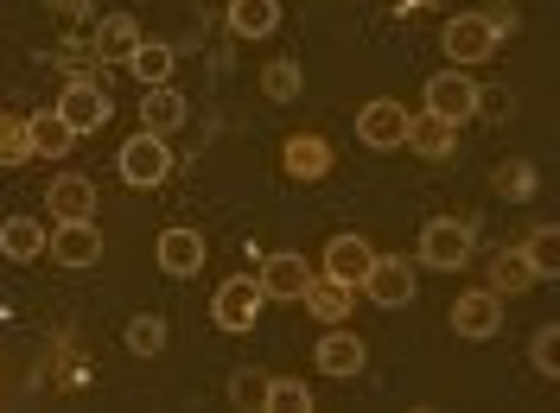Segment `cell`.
<instances>
[{
  "instance_id": "1",
  "label": "cell",
  "mask_w": 560,
  "mask_h": 413,
  "mask_svg": "<svg viewBox=\"0 0 560 413\" xmlns=\"http://www.w3.org/2000/svg\"><path fill=\"white\" fill-rule=\"evenodd\" d=\"M485 108V90L471 83V70H440V76H427V115H440V121H453V128H465L471 115Z\"/></svg>"
},
{
  "instance_id": "2",
  "label": "cell",
  "mask_w": 560,
  "mask_h": 413,
  "mask_svg": "<svg viewBox=\"0 0 560 413\" xmlns=\"http://www.w3.org/2000/svg\"><path fill=\"white\" fill-rule=\"evenodd\" d=\"M51 108L70 121V134H77V140H83V134H103L108 115H115V103H108V90L96 83V76H70L65 96H58Z\"/></svg>"
},
{
  "instance_id": "3",
  "label": "cell",
  "mask_w": 560,
  "mask_h": 413,
  "mask_svg": "<svg viewBox=\"0 0 560 413\" xmlns=\"http://www.w3.org/2000/svg\"><path fill=\"white\" fill-rule=\"evenodd\" d=\"M471 223H458V216H433L427 229H420V261L433 268V274H458L465 261H471Z\"/></svg>"
},
{
  "instance_id": "4",
  "label": "cell",
  "mask_w": 560,
  "mask_h": 413,
  "mask_svg": "<svg viewBox=\"0 0 560 413\" xmlns=\"http://www.w3.org/2000/svg\"><path fill=\"white\" fill-rule=\"evenodd\" d=\"M261 306H268L261 280L255 274H230L223 286H217V299H210V318H217V331H255Z\"/></svg>"
},
{
  "instance_id": "5",
  "label": "cell",
  "mask_w": 560,
  "mask_h": 413,
  "mask_svg": "<svg viewBox=\"0 0 560 413\" xmlns=\"http://www.w3.org/2000/svg\"><path fill=\"white\" fill-rule=\"evenodd\" d=\"M497 26H490V13H458V20H446V33H440V45H446V58H453L458 70L485 64V58H497Z\"/></svg>"
},
{
  "instance_id": "6",
  "label": "cell",
  "mask_w": 560,
  "mask_h": 413,
  "mask_svg": "<svg viewBox=\"0 0 560 413\" xmlns=\"http://www.w3.org/2000/svg\"><path fill=\"white\" fill-rule=\"evenodd\" d=\"M121 178H128L135 191L166 185V178H173V146H166V134H147V128H140V134L121 146Z\"/></svg>"
},
{
  "instance_id": "7",
  "label": "cell",
  "mask_w": 560,
  "mask_h": 413,
  "mask_svg": "<svg viewBox=\"0 0 560 413\" xmlns=\"http://www.w3.org/2000/svg\"><path fill=\"white\" fill-rule=\"evenodd\" d=\"M415 268L401 261V255H376L370 261V274H363V293H370V306H383V311H401V306H415Z\"/></svg>"
},
{
  "instance_id": "8",
  "label": "cell",
  "mask_w": 560,
  "mask_h": 413,
  "mask_svg": "<svg viewBox=\"0 0 560 413\" xmlns=\"http://www.w3.org/2000/svg\"><path fill=\"white\" fill-rule=\"evenodd\" d=\"M357 140H363L370 153H395V146L408 140V103H395V96L363 103V115H357Z\"/></svg>"
},
{
  "instance_id": "9",
  "label": "cell",
  "mask_w": 560,
  "mask_h": 413,
  "mask_svg": "<svg viewBox=\"0 0 560 413\" xmlns=\"http://www.w3.org/2000/svg\"><path fill=\"white\" fill-rule=\"evenodd\" d=\"M45 255H51L58 268H90V261H103V229H96V216H83V223H51Z\"/></svg>"
},
{
  "instance_id": "10",
  "label": "cell",
  "mask_w": 560,
  "mask_h": 413,
  "mask_svg": "<svg viewBox=\"0 0 560 413\" xmlns=\"http://www.w3.org/2000/svg\"><path fill=\"white\" fill-rule=\"evenodd\" d=\"M453 331H458V338H471V344L497 338V331H503V299H497L490 286H478V293H458V306H453Z\"/></svg>"
},
{
  "instance_id": "11",
  "label": "cell",
  "mask_w": 560,
  "mask_h": 413,
  "mask_svg": "<svg viewBox=\"0 0 560 413\" xmlns=\"http://www.w3.org/2000/svg\"><path fill=\"white\" fill-rule=\"evenodd\" d=\"M261 293H268V299H280V306H293V299H300V293H306V286H313V268H306V255H293V248H280V255H268V261H261Z\"/></svg>"
},
{
  "instance_id": "12",
  "label": "cell",
  "mask_w": 560,
  "mask_h": 413,
  "mask_svg": "<svg viewBox=\"0 0 560 413\" xmlns=\"http://www.w3.org/2000/svg\"><path fill=\"white\" fill-rule=\"evenodd\" d=\"M153 261H160V274L191 280L205 268V236H198V229H166V236L153 241Z\"/></svg>"
},
{
  "instance_id": "13",
  "label": "cell",
  "mask_w": 560,
  "mask_h": 413,
  "mask_svg": "<svg viewBox=\"0 0 560 413\" xmlns=\"http://www.w3.org/2000/svg\"><path fill=\"white\" fill-rule=\"evenodd\" d=\"M45 204H51V223H83V216H96V185L83 173H65V178H51Z\"/></svg>"
},
{
  "instance_id": "14",
  "label": "cell",
  "mask_w": 560,
  "mask_h": 413,
  "mask_svg": "<svg viewBox=\"0 0 560 413\" xmlns=\"http://www.w3.org/2000/svg\"><path fill=\"white\" fill-rule=\"evenodd\" d=\"M370 261H376V248H370L363 236H331V248H325V280H338V286H363Z\"/></svg>"
},
{
  "instance_id": "15",
  "label": "cell",
  "mask_w": 560,
  "mask_h": 413,
  "mask_svg": "<svg viewBox=\"0 0 560 413\" xmlns=\"http://www.w3.org/2000/svg\"><path fill=\"white\" fill-rule=\"evenodd\" d=\"M408 153H420V160H453V146H458V128L453 121H440V115H408V140H401Z\"/></svg>"
},
{
  "instance_id": "16",
  "label": "cell",
  "mask_w": 560,
  "mask_h": 413,
  "mask_svg": "<svg viewBox=\"0 0 560 413\" xmlns=\"http://www.w3.org/2000/svg\"><path fill=\"white\" fill-rule=\"evenodd\" d=\"M313 356H318V369H325V376H357L370 350H363V338H357V331H345V324H331V331L318 338V350H313Z\"/></svg>"
},
{
  "instance_id": "17",
  "label": "cell",
  "mask_w": 560,
  "mask_h": 413,
  "mask_svg": "<svg viewBox=\"0 0 560 413\" xmlns=\"http://www.w3.org/2000/svg\"><path fill=\"white\" fill-rule=\"evenodd\" d=\"M135 45H140V26L128 20V13H108L103 26L90 33V51H96L103 64H128V58H135Z\"/></svg>"
},
{
  "instance_id": "18",
  "label": "cell",
  "mask_w": 560,
  "mask_h": 413,
  "mask_svg": "<svg viewBox=\"0 0 560 413\" xmlns=\"http://www.w3.org/2000/svg\"><path fill=\"white\" fill-rule=\"evenodd\" d=\"M140 128H147V134H178V128H185V96H178L173 83H153V90H147Z\"/></svg>"
},
{
  "instance_id": "19",
  "label": "cell",
  "mask_w": 560,
  "mask_h": 413,
  "mask_svg": "<svg viewBox=\"0 0 560 413\" xmlns=\"http://www.w3.org/2000/svg\"><path fill=\"white\" fill-rule=\"evenodd\" d=\"M0 255L20 261V268L38 261V255H45V223H38V216H7V223H0Z\"/></svg>"
},
{
  "instance_id": "20",
  "label": "cell",
  "mask_w": 560,
  "mask_h": 413,
  "mask_svg": "<svg viewBox=\"0 0 560 413\" xmlns=\"http://www.w3.org/2000/svg\"><path fill=\"white\" fill-rule=\"evenodd\" d=\"M300 299H306V311H313L318 324H345V318H350V299H357V286H338V280L313 274V286H306Z\"/></svg>"
},
{
  "instance_id": "21",
  "label": "cell",
  "mask_w": 560,
  "mask_h": 413,
  "mask_svg": "<svg viewBox=\"0 0 560 413\" xmlns=\"http://www.w3.org/2000/svg\"><path fill=\"white\" fill-rule=\"evenodd\" d=\"M280 166H287V178H325L331 173V146L318 134H293L287 153H280Z\"/></svg>"
},
{
  "instance_id": "22",
  "label": "cell",
  "mask_w": 560,
  "mask_h": 413,
  "mask_svg": "<svg viewBox=\"0 0 560 413\" xmlns=\"http://www.w3.org/2000/svg\"><path fill=\"white\" fill-rule=\"evenodd\" d=\"M26 134H33V160L45 153V160H58V153H70L77 146V134H70V121L58 115V108H38V115H26Z\"/></svg>"
},
{
  "instance_id": "23",
  "label": "cell",
  "mask_w": 560,
  "mask_h": 413,
  "mask_svg": "<svg viewBox=\"0 0 560 413\" xmlns=\"http://www.w3.org/2000/svg\"><path fill=\"white\" fill-rule=\"evenodd\" d=\"M528 286H535L528 255H523V248H503V255L490 261V293H497V299H516V293H528Z\"/></svg>"
},
{
  "instance_id": "24",
  "label": "cell",
  "mask_w": 560,
  "mask_h": 413,
  "mask_svg": "<svg viewBox=\"0 0 560 413\" xmlns=\"http://www.w3.org/2000/svg\"><path fill=\"white\" fill-rule=\"evenodd\" d=\"M280 26V0H230V33L236 38H268Z\"/></svg>"
},
{
  "instance_id": "25",
  "label": "cell",
  "mask_w": 560,
  "mask_h": 413,
  "mask_svg": "<svg viewBox=\"0 0 560 413\" xmlns=\"http://www.w3.org/2000/svg\"><path fill=\"white\" fill-rule=\"evenodd\" d=\"M523 255H528V268H535V280H555L560 274V229L555 223H535L523 241Z\"/></svg>"
},
{
  "instance_id": "26",
  "label": "cell",
  "mask_w": 560,
  "mask_h": 413,
  "mask_svg": "<svg viewBox=\"0 0 560 413\" xmlns=\"http://www.w3.org/2000/svg\"><path fill=\"white\" fill-rule=\"evenodd\" d=\"M173 64H178V51H173V45H147V38H140V45H135V58H128V70H135V76L147 83V90H153V83H173Z\"/></svg>"
},
{
  "instance_id": "27",
  "label": "cell",
  "mask_w": 560,
  "mask_h": 413,
  "mask_svg": "<svg viewBox=\"0 0 560 413\" xmlns=\"http://www.w3.org/2000/svg\"><path fill=\"white\" fill-rule=\"evenodd\" d=\"M121 338H128L135 356H160L173 331H166V318H160V311H140V318H128V331H121Z\"/></svg>"
},
{
  "instance_id": "28",
  "label": "cell",
  "mask_w": 560,
  "mask_h": 413,
  "mask_svg": "<svg viewBox=\"0 0 560 413\" xmlns=\"http://www.w3.org/2000/svg\"><path fill=\"white\" fill-rule=\"evenodd\" d=\"M268 381H275V376H261V369H236V376H230V388H223V394H230V408L268 413Z\"/></svg>"
},
{
  "instance_id": "29",
  "label": "cell",
  "mask_w": 560,
  "mask_h": 413,
  "mask_svg": "<svg viewBox=\"0 0 560 413\" xmlns=\"http://www.w3.org/2000/svg\"><path fill=\"white\" fill-rule=\"evenodd\" d=\"M261 90H268V103H300V90H306L300 83V64L293 58H275V64L261 70Z\"/></svg>"
},
{
  "instance_id": "30",
  "label": "cell",
  "mask_w": 560,
  "mask_h": 413,
  "mask_svg": "<svg viewBox=\"0 0 560 413\" xmlns=\"http://www.w3.org/2000/svg\"><path fill=\"white\" fill-rule=\"evenodd\" d=\"M268 413H313V394L300 376H275L268 381Z\"/></svg>"
},
{
  "instance_id": "31",
  "label": "cell",
  "mask_w": 560,
  "mask_h": 413,
  "mask_svg": "<svg viewBox=\"0 0 560 413\" xmlns=\"http://www.w3.org/2000/svg\"><path fill=\"white\" fill-rule=\"evenodd\" d=\"M26 160H33V134H26V121L0 115V166H26Z\"/></svg>"
},
{
  "instance_id": "32",
  "label": "cell",
  "mask_w": 560,
  "mask_h": 413,
  "mask_svg": "<svg viewBox=\"0 0 560 413\" xmlns=\"http://www.w3.org/2000/svg\"><path fill=\"white\" fill-rule=\"evenodd\" d=\"M490 185H497L503 198H528V191H535V166H528V160H503V166L490 173Z\"/></svg>"
},
{
  "instance_id": "33",
  "label": "cell",
  "mask_w": 560,
  "mask_h": 413,
  "mask_svg": "<svg viewBox=\"0 0 560 413\" xmlns=\"http://www.w3.org/2000/svg\"><path fill=\"white\" fill-rule=\"evenodd\" d=\"M528 356H535V376H560V324H541L535 331V344H528Z\"/></svg>"
},
{
  "instance_id": "34",
  "label": "cell",
  "mask_w": 560,
  "mask_h": 413,
  "mask_svg": "<svg viewBox=\"0 0 560 413\" xmlns=\"http://www.w3.org/2000/svg\"><path fill=\"white\" fill-rule=\"evenodd\" d=\"M51 7H58V13H83V7H90V0H51Z\"/></svg>"
},
{
  "instance_id": "35",
  "label": "cell",
  "mask_w": 560,
  "mask_h": 413,
  "mask_svg": "<svg viewBox=\"0 0 560 413\" xmlns=\"http://www.w3.org/2000/svg\"><path fill=\"white\" fill-rule=\"evenodd\" d=\"M408 7H433V0H408Z\"/></svg>"
},
{
  "instance_id": "36",
  "label": "cell",
  "mask_w": 560,
  "mask_h": 413,
  "mask_svg": "<svg viewBox=\"0 0 560 413\" xmlns=\"http://www.w3.org/2000/svg\"><path fill=\"white\" fill-rule=\"evenodd\" d=\"M0 115H7V108H0Z\"/></svg>"
}]
</instances>
